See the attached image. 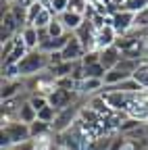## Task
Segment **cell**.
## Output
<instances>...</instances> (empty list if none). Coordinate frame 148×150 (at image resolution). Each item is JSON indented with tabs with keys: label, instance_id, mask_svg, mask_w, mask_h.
I'll use <instances>...</instances> for the list:
<instances>
[{
	"label": "cell",
	"instance_id": "1",
	"mask_svg": "<svg viewBox=\"0 0 148 150\" xmlns=\"http://www.w3.org/2000/svg\"><path fill=\"white\" fill-rule=\"evenodd\" d=\"M44 71H48V54H44L40 50L27 52V56L19 63V75H21V79L33 77V75H40Z\"/></svg>",
	"mask_w": 148,
	"mask_h": 150
},
{
	"label": "cell",
	"instance_id": "2",
	"mask_svg": "<svg viewBox=\"0 0 148 150\" xmlns=\"http://www.w3.org/2000/svg\"><path fill=\"white\" fill-rule=\"evenodd\" d=\"M81 102L84 100H79V102H75V104H71V106H67V108L57 112V117H54V121H52V134H63V131H67L73 123L79 119Z\"/></svg>",
	"mask_w": 148,
	"mask_h": 150
},
{
	"label": "cell",
	"instance_id": "3",
	"mask_svg": "<svg viewBox=\"0 0 148 150\" xmlns=\"http://www.w3.org/2000/svg\"><path fill=\"white\" fill-rule=\"evenodd\" d=\"M79 100H81V98H79V94H77L75 90H63V88H57V90L48 96V104L54 106L57 110H63V108L75 104V102H79Z\"/></svg>",
	"mask_w": 148,
	"mask_h": 150
},
{
	"label": "cell",
	"instance_id": "4",
	"mask_svg": "<svg viewBox=\"0 0 148 150\" xmlns=\"http://www.w3.org/2000/svg\"><path fill=\"white\" fill-rule=\"evenodd\" d=\"M2 134L11 140L13 146H19V144H25L31 140V134H29V125L21 123V121H13L8 123L6 127H2Z\"/></svg>",
	"mask_w": 148,
	"mask_h": 150
},
{
	"label": "cell",
	"instance_id": "5",
	"mask_svg": "<svg viewBox=\"0 0 148 150\" xmlns=\"http://www.w3.org/2000/svg\"><path fill=\"white\" fill-rule=\"evenodd\" d=\"M96 33H98V29L94 27V23H92L90 19H86V21L81 23V27L73 35L81 42V46L86 48V52H90V50H96Z\"/></svg>",
	"mask_w": 148,
	"mask_h": 150
},
{
	"label": "cell",
	"instance_id": "6",
	"mask_svg": "<svg viewBox=\"0 0 148 150\" xmlns=\"http://www.w3.org/2000/svg\"><path fill=\"white\" fill-rule=\"evenodd\" d=\"M113 29L117 31V35H125L134 29V13L129 11H123V8H117L113 13Z\"/></svg>",
	"mask_w": 148,
	"mask_h": 150
},
{
	"label": "cell",
	"instance_id": "7",
	"mask_svg": "<svg viewBox=\"0 0 148 150\" xmlns=\"http://www.w3.org/2000/svg\"><path fill=\"white\" fill-rule=\"evenodd\" d=\"M63 56H65L67 63H77V61H81L84 56H86V48L81 46V42H79L73 33H71V38H69L67 46L63 48Z\"/></svg>",
	"mask_w": 148,
	"mask_h": 150
},
{
	"label": "cell",
	"instance_id": "8",
	"mask_svg": "<svg viewBox=\"0 0 148 150\" xmlns=\"http://www.w3.org/2000/svg\"><path fill=\"white\" fill-rule=\"evenodd\" d=\"M117 40H119V35L113 29V25H106V27L98 29V33H96V50L102 52V50H106L110 46H115Z\"/></svg>",
	"mask_w": 148,
	"mask_h": 150
},
{
	"label": "cell",
	"instance_id": "9",
	"mask_svg": "<svg viewBox=\"0 0 148 150\" xmlns=\"http://www.w3.org/2000/svg\"><path fill=\"white\" fill-rule=\"evenodd\" d=\"M59 19H61V23L65 25L67 33H75V31L81 27V23L86 21V15H81V13H75V11H67V13L59 15Z\"/></svg>",
	"mask_w": 148,
	"mask_h": 150
},
{
	"label": "cell",
	"instance_id": "10",
	"mask_svg": "<svg viewBox=\"0 0 148 150\" xmlns=\"http://www.w3.org/2000/svg\"><path fill=\"white\" fill-rule=\"evenodd\" d=\"M121 59H123V52H121L117 46H110V48H106V50L100 52V65H102L106 71L115 69V67L121 63Z\"/></svg>",
	"mask_w": 148,
	"mask_h": 150
},
{
	"label": "cell",
	"instance_id": "11",
	"mask_svg": "<svg viewBox=\"0 0 148 150\" xmlns=\"http://www.w3.org/2000/svg\"><path fill=\"white\" fill-rule=\"evenodd\" d=\"M21 92H25L23 79H15V81H2V90H0V96H2V100H11V98H17Z\"/></svg>",
	"mask_w": 148,
	"mask_h": 150
},
{
	"label": "cell",
	"instance_id": "12",
	"mask_svg": "<svg viewBox=\"0 0 148 150\" xmlns=\"http://www.w3.org/2000/svg\"><path fill=\"white\" fill-rule=\"evenodd\" d=\"M19 35H21V40L25 42V46H27L29 52L40 48V35H38V29H35L33 25H25Z\"/></svg>",
	"mask_w": 148,
	"mask_h": 150
},
{
	"label": "cell",
	"instance_id": "13",
	"mask_svg": "<svg viewBox=\"0 0 148 150\" xmlns=\"http://www.w3.org/2000/svg\"><path fill=\"white\" fill-rule=\"evenodd\" d=\"M17 121H21L25 125H31L33 121H38V112H35V108L29 104V100H23L19 110H17Z\"/></svg>",
	"mask_w": 148,
	"mask_h": 150
},
{
	"label": "cell",
	"instance_id": "14",
	"mask_svg": "<svg viewBox=\"0 0 148 150\" xmlns=\"http://www.w3.org/2000/svg\"><path fill=\"white\" fill-rule=\"evenodd\" d=\"M129 77H134V75L127 73V71H121L119 67H115V69L106 71V75H104V88L117 86V83H121V81H125V79H129Z\"/></svg>",
	"mask_w": 148,
	"mask_h": 150
},
{
	"label": "cell",
	"instance_id": "15",
	"mask_svg": "<svg viewBox=\"0 0 148 150\" xmlns=\"http://www.w3.org/2000/svg\"><path fill=\"white\" fill-rule=\"evenodd\" d=\"M42 2H44L46 8H50L57 17L69 11V0H42Z\"/></svg>",
	"mask_w": 148,
	"mask_h": 150
},
{
	"label": "cell",
	"instance_id": "16",
	"mask_svg": "<svg viewBox=\"0 0 148 150\" xmlns=\"http://www.w3.org/2000/svg\"><path fill=\"white\" fill-rule=\"evenodd\" d=\"M29 134H31V138H40V136L52 134V125H48L44 121H33L29 125Z\"/></svg>",
	"mask_w": 148,
	"mask_h": 150
},
{
	"label": "cell",
	"instance_id": "17",
	"mask_svg": "<svg viewBox=\"0 0 148 150\" xmlns=\"http://www.w3.org/2000/svg\"><path fill=\"white\" fill-rule=\"evenodd\" d=\"M104 75H106V69L100 63L86 65V77H90V79H104Z\"/></svg>",
	"mask_w": 148,
	"mask_h": 150
},
{
	"label": "cell",
	"instance_id": "18",
	"mask_svg": "<svg viewBox=\"0 0 148 150\" xmlns=\"http://www.w3.org/2000/svg\"><path fill=\"white\" fill-rule=\"evenodd\" d=\"M46 29H48V35H50V38H63V35H67V29H65V25L61 23L59 17H54V21H52Z\"/></svg>",
	"mask_w": 148,
	"mask_h": 150
},
{
	"label": "cell",
	"instance_id": "19",
	"mask_svg": "<svg viewBox=\"0 0 148 150\" xmlns=\"http://www.w3.org/2000/svg\"><path fill=\"white\" fill-rule=\"evenodd\" d=\"M123 11H129V13H140V11H144V8H148V0H125L123 2V6H121Z\"/></svg>",
	"mask_w": 148,
	"mask_h": 150
},
{
	"label": "cell",
	"instance_id": "20",
	"mask_svg": "<svg viewBox=\"0 0 148 150\" xmlns=\"http://www.w3.org/2000/svg\"><path fill=\"white\" fill-rule=\"evenodd\" d=\"M134 29L148 31V8H144V11L134 15Z\"/></svg>",
	"mask_w": 148,
	"mask_h": 150
},
{
	"label": "cell",
	"instance_id": "21",
	"mask_svg": "<svg viewBox=\"0 0 148 150\" xmlns=\"http://www.w3.org/2000/svg\"><path fill=\"white\" fill-rule=\"evenodd\" d=\"M57 108L54 106H46V108H42L40 112H38V121H44V123H48V125H52V121H54V117H57Z\"/></svg>",
	"mask_w": 148,
	"mask_h": 150
},
{
	"label": "cell",
	"instance_id": "22",
	"mask_svg": "<svg viewBox=\"0 0 148 150\" xmlns=\"http://www.w3.org/2000/svg\"><path fill=\"white\" fill-rule=\"evenodd\" d=\"M44 2H31V6L27 8V25H33V21L38 19V15L44 11Z\"/></svg>",
	"mask_w": 148,
	"mask_h": 150
},
{
	"label": "cell",
	"instance_id": "23",
	"mask_svg": "<svg viewBox=\"0 0 148 150\" xmlns=\"http://www.w3.org/2000/svg\"><path fill=\"white\" fill-rule=\"evenodd\" d=\"M27 100H29V104L35 108V112H40L42 108L48 106V98H46V96H40V94H33V96H29Z\"/></svg>",
	"mask_w": 148,
	"mask_h": 150
},
{
	"label": "cell",
	"instance_id": "24",
	"mask_svg": "<svg viewBox=\"0 0 148 150\" xmlns=\"http://www.w3.org/2000/svg\"><path fill=\"white\" fill-rule=\"evenodd\" d=\"M15 46H17V38H15V40H8V42H4V44H2V50H0V56H2V61H6L8 56L13 54Z\"/></svg>",
	"mask_w": 148,
	"mask_h": 150
},
{
	"label": "cell",
	"instance_id": "25",
	"mask_svg": "<svg viewBox=\"0 0 148 150\" xmlns=\"http://www.w3.org/2000/svg\"><path fill=\"white\" fill-rule=\"evenodd\" d=\"M81 63H84V65H96V63H100V52H98V50L86 52V56L81 59Z\"/></svg>",
	"mask_w": 148,
	"mask_h": 150
},
{
	"label": "cell",
	"instance_id": "26",
	"mask_svg": "<svg viewBox=\"0 0 148 150\" xmlns=\"http://www.w3.org/2000/svg\"><path fill=\"white\" fill-rule=\"evenodd\" d=\"M6 2H11V4H15V2H17V0H6Z\"/></svg>",
	"mask_w": 148,
	"mask_h": 150
}]
</instances>
